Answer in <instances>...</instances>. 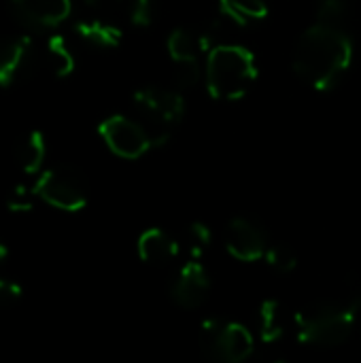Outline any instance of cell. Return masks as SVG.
<instances>
[{
	"label": "cell",
	"instance_id": "obj_4",
	"mask_svg": "<svg viewBox=\"0 0 361 363\" xmlns=\"http://www.w3.org/2000/svg\"><path fill=\"white\" fill-rule=\"evenodd\" d=\"M134 119L145 128L151 138V145H164L179 128L185 102L179 91L162 89V87H145L132 96Z\"/></svg>",
	"mask_w": 361,
	"mask_h": 363
},
{
	"label": "cell",
	"instance_id": "obj_18",
	"mask_svg": "<svg viewBox=\"0 0 361 363\" xmlns=\"http://www.w3.org/2000/svg\"><path fill=\"white\" fill-rule=\"evenodd\" d=\"M221 11L240 26H247L255 19H264L268 15V4L266 0H221Z\"/></svg>",
	"mask_w": 361,
	"mask_h": 363
},
{
	"label": "cell",
	"instance_id": "obj_6",
	"mask_svg": "<svg viewBox=\"0 0 361 363\" xmlns=\"http://www.w3.org/2000/svg\"><path fill=\"white\" fill-rule=\"evenodd\" d=\"M198 342L206 357L223 363L247 362L255 349L253 336L245 325L221 319L204 321L200 325Z\"/></svg>",
	"mask_w": 361,
	"mask_h": 363
},
{
	"label": "cell",
	"instance_id": "obj_9",
	"mask_svg": "<svg viewBox=\"0 0 361 363\" xmlns=\"http://www.w3.org/2000/svg\"><path fill=\"white\" fill-rule=\"evenodd\" d=\"M209 291H211V279L200 259H187L179 268L170 287L172 300L181 308H189V311L202 306L209 298Z\"/></svg>",
	"mask_w": 361,
	"mask_h": 363
},
{
	"label": "cell",
	"instance_id": "obj_24",
	"mask_svg": "<svg viewBox=\"0 0 361 363\" xmlns=\"http://www.w3.org/2000/svg\"><path fill=\"white\" fill-rule=\"evenodd\" d=\"M128 11H130V19L134 26H149L155 15L153 0H130Z\"/></svg>",
	"mask_w": 361,
	"mask_h": 363
},
{
	"label": "cell",
	"instance_id": "obj_20",
	"mask_svg": "<svg viewBox=\"0 0 361 363\" xmlns=\"http://www.w3.org/2000/svg\"><path fill=\"white\" fill-rule=\"evenodd\" d=\"M266 262H268V266L272 268V270H277V272H291L296 266H298V255H296V251L289 247V245H283V242H279V245H268V251H266Z\"/></svg>",
	"mask_w": 361,
	"mask_h": 363
},
{
	"label": "cell",
	"instance_id": "obj_14",
	"mask_svg": "<svg viewBox=\"0 0 361 363\" xmlns=\"http://www.w3.org/2000/svg\"><path fill=\"white\" fill-rule=\"evenodd\" d=\"M47 155L45 136L38 130L28 132L15 147V162L23 174H38Z\"/></svg>",
	"mask_w": 361,
	"mask_h": 363
},
{
	"label": "cell",
	"instance_id": "obj_11",
	"mask_svg": "<svg viewBox=\"0 0 361 363\" xmlns=\"http://www.w3.org/2000/svg\"><path fill=\"white\" fill-rule=\"evenodd\" d=\"M21 21L34 28H55L70 17L72 0H11Z\"/></svg>",
	"mask_w": 361,
	"mask_h": 363
},
{
	"label": "cell",
	"instance_id": "obj_1",
	"mask_svg": "<svg viewBox=\"0 0 361 363\" xmlns=\"http://www.w3.org/2000/svg\"><path fill=\"white\" fill-rule=\"evenodd\" d=\"M353 62V43L343 26L317 21L296 43L294 70L319 91L334 89Z\"/></svg>",
	"mask_w": 361,
	"mask_h": 363
},
{
	"label": "cell",
	"instance_id": "obj_8",
	"mask_svg": "<svg viewBox=\"0 0 361 363\" xmlns=\"http://www.w3.org/2000/svg\"><path fill=\"white\" fill-rule=\"evenodd\" d=\"M226 249L238 262H257L268 251V236L260 223L247 217H234L226 228Z\"/></svg>",
	"mask_w": 361,
	"mask_h": 363
},
{
	"label": "cell",
	"instance_id": "obj_19",
	"mask_svg": "<svg viewBox=\"0 0 361 363\" xmlns=\"http://www.w3.org/2000/svg\"><path fill=\"white\" fill-rule=\"evenodd\" d=\"M213 234L204 223H191L185 232V247L191 259H202V255L211 249Z\"/></svg>",
	"mask_w": 361,
	"mask_h": 363
},
{
	"label": "cell",
	"instance_id": "obj_16",
	"mask_svg": "<svg viewBox=\"0 0 361 363\" xmlns=\"http://www.w3.org/2000/svg\"><path fill=\"white\" fill-rule=\"evenodd\" d=\"M287 325H289V317L287 311L281 306V302L277 300H266L260 308V317H257V328H260V336L264 342H277L281 336L287 334Z\"/></svg>",
	"mask_w": 361,
	"mask_h": 363
},
{
	"label": "cell",
	"instance_id": "obj_22",
	"mask_svg": "<svg viewBox=\"0 0 361 363\" xmlns=\"http://www.w3.org/2000/svg\"><path fill=\"white\" fill-rule=\"evenodd\" d=\"M36 194H34V187H28V185H17L13 189V194L9 196L6 200V208L11 213H30L32 206H34V200Z\"/></svg>",
	"mask_w": 361,
	"mask_h": 363
},
{
	"label": "cell",
	"instance_id": "obj_23",
	"mask_svg": "<svg viewBox=\"0 0 361 363\" xmlns=\"http://www.w3.org/2000/svg\"><path fill=\"white\" fill-rule=\"evenodd\" d=\"M200 62H183L177 64V74H174V85L179 89H189L200 81Z\"/></svg>",
	"mask_w": 361,
	"mask_h": 363
},
{
	"label": "cell",
	"instance_id": "obj_27",
	"mask_svg": "<svg viewBox=\"0 0 361 363\" xmlns=\"http://www.w3.org/2000/svg\"><path fill=\"white\" fill-rule=\"evenodd\" d=\"M6 253H9V251H6V247H4V245L0 242V262H2L4 257H6Z\"/></svg>",
	"mask_w": 361,
	"mask_h": 363
},
{
	"label": "cell",
	"instance_id": "obj_26",
	"mask_svg": "<svg viewBox=\"0 0 361 363\" xmlns=\"http://www.w3.org/2000/svg\"><path fill=\"white\" fill-rule=\"evenodd\" d=\"M89 6H94V9H109V6H115V4H119L121 0H85Z\"/></svg>",
	"mask_w": 361,
	"mask_h": 363
},
{
	"label": "cell",
	"instance_id": "obj_3",
	"mask_svg": "<svg viewBox=\"0 0 361 363\" xmlns=\"http://www.w3.org/2000/svg\"><path fill=\"white\" fill-rule=\"evenodd\" d=\"M257 79L253 53L236 43H219L206 55V87L215 100L232 102L243 98Z\"/></svg>",
	"mask_w": 361,
	"mask_h": 363
},
{
	"label": "cell",
	"instance_id": "obj_7",
	"mask_svg": "<svg viewBox=\"0 0 361 363\" xmlns=\"http://www.w3.org/2000/svg\"><path fill=\"white\" fill-rule=\"evenodd\" d=\"M98 132L104 145L123 160H138L143 157L153 145L145 128L128 115H111L100 125Z\"/></svg>",
	"mask_w": 361,
	"mask_h": 363
},
{
	"label": "cell",
	"instance_id": "obj_5",
	"mask_svg": "<svg viewBox=\"0 0 361 363\" xmlns=\"http://www.w3.org/2000/svg\"><path fill=\"white\" fill-rule=\"evenodd\" d=\"M32 187H34L36 198L66 213L83 211L89 198L85 174L72 164H57L40 172Z\"/></svg>",
	"mask_w": 361,
	"mask_h": 363
},
{
	"label": "cell",
	"instance_id": "obj_17",
	"mask_svg": "<svg viewBox=\"0 0 361 363\" xmlns=\"http://www.w3.org/2000/svg\"><path fill=\"white\" fill-rule=\"evenodd\" d=\"M43 60L53 77H68L74 70V55L64 36L53 34L43 45Z\"/></svg>",
	"mask_w": 361,
	"mask_h": 363
},
{
	"label": "cell",
	"instance_id": "obj_10",
	"mask_svg": "<svg viewBox=\"0 0 361 363\" xmlns=\"http://www.w3.org/2000/svg\"><path fill=\"white\" fill-rule=\"evenodd\" d=\"M36 51L30 36L0 38V87H11L34 68Z\"/></svg>",
	"mask_w": 361,
	"mask_h": 363
},
{
	"label": "cell",
	"instance_id": "obj_12",
	"mask_svg": "<svg viewBox=\"0 0 361 363\" xmlns=\"http://www.w3.org/2000/svg\"><path fill=\"white\" fill-rule=\"evenodd\" d=\"M179 242L160 228L145 230L138 238V257L153 268H170L179 259Z\"/></svg>",
	"mask_w": 361,
	"mask_h": 363
},
{
	"label": "cell",
	"instance_id": "obj_13",
	"mask_svg": "<svg viewBox=\"0 0 361 363\" xmlns=\"http://www.w3.org/2000/svg\"><path fill=\"white\" fill-rule=\"evenodd\" d=\"M74 32L79 38H83L87 45L98 47V49H113L121 43L123 32L119 26H115L109 19L102 17H89V19H79L74 23Z\"/></svg>",
	"mask_w": 361,
	"mask_h": 363
},
{
	"label": "cell",
	"instance_id": "obj_2",
	"mask_svg": "<svg viewBox=\"0 0 361 363\" xmlns=\"http://www.w3.org/2000/svg\"><path fill=\"white\" fill-rule=\"evenodd\" d=\"M361 315V296L349 302H317L294 317L298 340L315 347H338L349 340Z\"/></svg>",
	"mask_w": 361,
	"mask_h": 363
},
{
	"label": "cell",
	"instance_id": "obj_25",
	"mask_svg": "<svg viewBox=\"0 0 361 363\" xmlns=\"http://www.w3.org/2000/svg\"><path fill=\"white\" fill-rule=\"evenodd\" d=\"M21 298V287L15 281L0 279V306H11Z\"/></svg>",
	"mask_w": 361,
	"mask_h": 363
},
{
	"label": "cell",
	"instance_id": "obj_15",
	"mask_svg": "<svg viewBox=\"0 0 361 363\" xmlns=\"http://www.w3.org/2000/svg\"><path fill=\"white\" fill-rule=\"evenodd\" d=\"M204 49H209L206 38L198 36L191 30L179 28L168 36V53L174 60V64L200 62V55L204 53Z\"/></svg>",
	"mask_w": 361,
	"mask_h": 363
},
{
	"label": "cell",
	"instance_id": "obj_21",
	"mask_svg": "<svg viewBox=\"0 0 361 363\" xmlns=\"http://www.w3.org/2000/svg\"><path fill=\"white\" fill-rule=\"evenodd\" d=\"M349 17V4L347 0H321L317 6V21L343 26Z\"/></svg>",
	"mask_w": 361,
	"mask_h": 363
}]
</instances>
